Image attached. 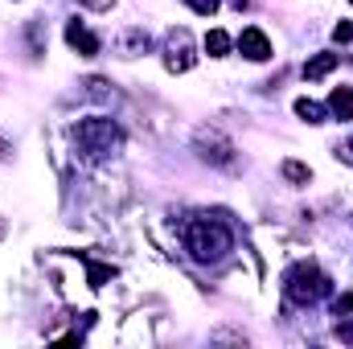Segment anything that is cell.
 Returning a JSON list of instances; mask_svg holds the SVG:
<instances>
[{
	"label": "cell",
	"mask_w": 353,
	"mask_h": 349,
	"mask_svg": "<svg viewBox=\"0 0 353 349\" xmlns=\"http://www.w3.org/2000/svg\"><path fill=\"white\" fill-rule=\"evenodd\" d=\"M230 247H234V235H230V226L218 222V218H193V222L185 226V251L197 263H218Z\"/></svg>",
	"instance_id": "1"
},
{
	"label": "cell",
	"mask_w": 353,
	"mask_h": 349,
	"mask_svg": "<svg viewBox=\"0 0 353 349\" xmlns=\"http://www.w3.org/2000/svg\"><path fill=\"white\" fill-rule=\"evenodd\" d=\"M70 136H74V144L87 152L90 161H103V157H111V152L119 148V140H123L119 123H115V119H103V115L74 123V128H70Z\"/></svg>",
	"instance_id": "2"
},
{
	"label": "cell",
	"mask_w": 353,
	"mask_h": 349,
	"mask_svg": "<svg viewBox=\"0 0 353 349\" xmlns=\"http://www.w3.org/2000/svg\"><path fill=\"white\" fill-rule=\"evenodd\" d=\"M329 275L316 267V263H296L288 275H283V292L292 304H316L321 296H329Z\"/></svg>",
	"instance_id": "3"
},
{
	"label": "cell",
	"mask_w": 353,
	"mask_h": 349,
	"mask_svg": "<svg viewBox=\"0 0 353 349\" xmlns=\"http://www.w3.org/2000/svg\"><path fill=\"white\" fill-rule=\"evenodd\" d=\"M193 148H197V157L201 161H210L214 169H234L239 165V152H234V144L218 132V128H197V136H193Z\"/></svg>",
	"instance_id": "4"
},
{
	"label": "cell",
	"mask_w": 353,
	"mask_h": 349,
	"mask_svg": "<svg viewBox=\"0 0 353 349\" xmlns=\"http://www.w3.org/2000/svg\"><path fill=\"white\" fill-rule=\"evenodd\" d=\"M193 37H189V29H173L169 33V41H165V70L169 74H185V70H193Z\"/></svg>",
	"instance_id": "5"
},
{
	"label": "cell",
	"mask_w": 353,
	"mask_h": 349,
	"mask_svg": "<svg viewBox=\"0 0 353 349\" xmlns=\"http://www.w3.org/2000/svg\"><path fill=\"white\" fill-rule=\"evenodd\" d=\"M234 46H239V54H243L247 62H267V58H271V37H267L259 25H247Z\"/></svg>",
	"instance_id": "6"
},
{
	"label": "cell",
	"mask_w": 353,
	"mask_h": 349,
	"mask_svg": "<svg viewBox=\"0 0 353 349\" xmlns=\"http://www.w3.org/2000/svg\"><path fill=\"white\" fill-rule=\"evenodd\" d=\"M66 46H70L79 58H94V54H99V37L87 29V21H79V17L66 21Z\"/></svg>",
	"instance_id": "7"
},
{
	"label": "cell",
	"mask_w": 353,
	"mask_h": 349,
	"mask_svg": "<svg viewBox=\"0 0 353 349\" xmlns=\"http://www.w3.org/2000/svg\"><path fill=\"white\" fill-rule=\"evenodd\" d=\"M337 62H341V54H333V50L312 54V58L304 62V79H308V83H321V79H329V74L337 70Z\"/></svg>",
	"instance_id": "8"
},
{
	"label": "cell",
	"mask_w": 353,
	"mask_h": 349,
	"mask_svg": "<svg viewBox=\"0 0 353 349\" xmlns=\"http://www.w3.org/2000/svg\"><path fill=\"white\" fill-rule=\"evenodd\" d=\"M329 115L333 119H353V90L350 87H333V94H329Z\"/></svg>",
	"instance_id": "9"
},
{
	"label": "cell",
	"mask_w": 353,
	"mask_h": 349,
	"mask_svg": "<svg viewBox=\"0 0 353 349\" xmlns=\"http://www.w3.org/2000/svg\"><path fill=\"white\" fill-rule=\"evenodd\" d=\"M148 46H152V41H148L144 29H128V33L119 37V54H123V58H136V54H144Z\"/></svg>",
	"instance_id": "10"
},
{
	"label": "cell",
	"mask_w": 353,
	"mask_h": 349,
	"mask_svg": "<svg viewBox=\"0 0 353 349\" xmlns=\"http://www.w3.org/2000/svg\"><path fill=\"white\" fill-rule=\"evenodd\" d=\"M292 111H296V115H300L304 123H312V128L329 119V107H321L316 99H296V107H292Z\"/></svg>",
	"instance_id": "11"
},
{
	"label": "cell",
	"mask_w": 353,
	"mask_h": 349,
	"mask_svg": "<svg viewBox=\"0 0 353 349\" xmlns=\"http://www.w3.org/2000/svg\"><path fill=\"white\" fill-rule=\"evenodd\" d=\"M230 46H234V41H230L226 29H210V33H205V54H210V58H226Z\"/></svg>",
	"instance_id": "12"
},
{
	"label": "cell",
	"mask_w": 353,
	"mask_h": 349,
	"mask_svg": "<svg viewBox=\"0 0 353 349\" xmlns=\"http://www.w3.org/2000/svg\"><path fill=\"white\" fill-rule=\"evenodd\" d=\"M279 173H283V181H292V185H308V181H312V169H308L304 161H292V157L279 165Z\"/></svg>",
	"instance_id": "13"
},
{
	"label": "cell",
	"mask_w": 353,
	"mask_h": 349,
	"mask_svg": "<svg viewBox=\"0 0 353 349\" xmlns=\"http://www.w3.org/2000/svg\"><path fill=\"white\" fill-rule=\"evenodd\" d=\"M111 275H115V267H111V263H90V267H87L90 288H103V283H107Z\"/></svg>",
	"instance_id": "14"
},
{
	"label": "cell",
	"mask_w": 353,
	"mask_h": 349,
	"mask_svg": "<svg viewBox=\"0 0 353 349\" xmlns=\"http://www.w3.org/2000/svg\"><path fill=\"white\" fill-rule=\"evenodd\" d=\"M25 37H29V50H33V58H37V54H46V46H41V21H29Z\"/></svg>",
	"instance_id": "15"
},
{
	"label": "cell",
	"mask_w": 353,
	"mask_h": 349,
	"mask_svg": "<svg viewBox=\"0 0 353 349\" xmlns=\"http://www.w3.org/2000/svg\"><path fill=\"white\" fill-rule=\"evenodd\" d=\"M333 41H337V46H350L353 41V21H337V25H333Z\"/></svg>",
	"instance_id": "16"
},
{
	"label": "cell",
	"mask_w": 353,
	"mask_h": 349,
	"mask_svg": "<svg viewBox=\"0 0 353 349\" xmlns=\"http://www.w3.org/2000/svg\"><path fill=\"white\" fill-rule=\"evenodd\" d=\"M193 12H201V17H214L218 8H222V0H185Z\"/></svg>",
	"instance_id": "17"
},
{
	"label": "cell",
	"mask_w": 353,
	"mask_h": 349,
	"mask_svg": "<svg viewBox=\"0 0 353 349\" xmlns=\"http://www.w3.org/2000/svg\"><path fill=\"white\" fill-rule=\"evenodd\" d=\"M333 157H337L341 165H350V169H353V140H341V144L333 148Z\"/></svg>",
	"instance_id": "18"
},
{
	"label": "cell",
	"mask_w": 353,
	"mask_h": 349,
	"mask_svg": "<svg viewBox=\"0 0 353 349\" xmlns=\"http://www.w3.org/2000/svg\"><path fill=\"white\" fill-rule=\"evenodd\" d=\"M333 312H337V317H341V312H353V296H350V292L333 300Z\"/></svg>",
	"instance_id": "19"
},
{
	"label": "cell",
	"mask_w": 353,
	"mask_h": 349,
	"mask_svg": "<svg viewBox=\"0 0 353 349\" xmlns=\"http://www.w3.org/2000/svg\"><path fill=\"white\" fill-rule=\"evenodd\" d=\"M87 8H94V12H111L115 8V0H83Z\"/></svg>",
	"instance_id": "20"
},
{
	"label": "cell",
	"mask_w": 353,
	"mask_h": 349,
	"mask_svg": "<svg viewBox=\"0 0 353 349\" xmlns=\"http://www.w3.org/2000/svg\"><path fill=\"white\" fill-rule=\"evenodd\" d=\"M337 337H345V341H353V325H337Z\"/></svg>",
	"instance_id": "21"
},
{
	"label": "cell",
	"mask_w": 353,
	"mask_h": 349,
	"mask_svg": "<svg viewBox=\"0 0 353 349\" xmlns=\"http://www.w3.org/2000/svg\"><path fill=\"white\" fill-rule=\"evenodd\" d=\"M4 157H12V144H8V140L0 136V161H4Z\"/></svg>",
	"instance_id": "22"
},
{
	"label": "cell",
	"mask_w": 353,
	"mask_h": 349,
	"mask_svg": "<svg viewBox=\"0 0 353 349\" xmlns=\"http://www.w3.org/2000/svg\"><path fill=\"white\" fill-rule=\"evenodd\" d=\"M247 4H251V0H234V8H247Z\"/></svg>",
	"instance_id": "23"
},
{
	"label": "cell",
	"mask_w": 353,
	"mask_h": 349,
	"mask_svg": "<svg viewBox=\"0 0 353 349\" xmlns=\"http://www.w3.org/2000/svg\"><path fill=\"white\" fill-rule=\"evenodd\" d=\"M350 4H353V0H350Z\"/></svg>",
	"instance_id": "24"
}]
</instances>
